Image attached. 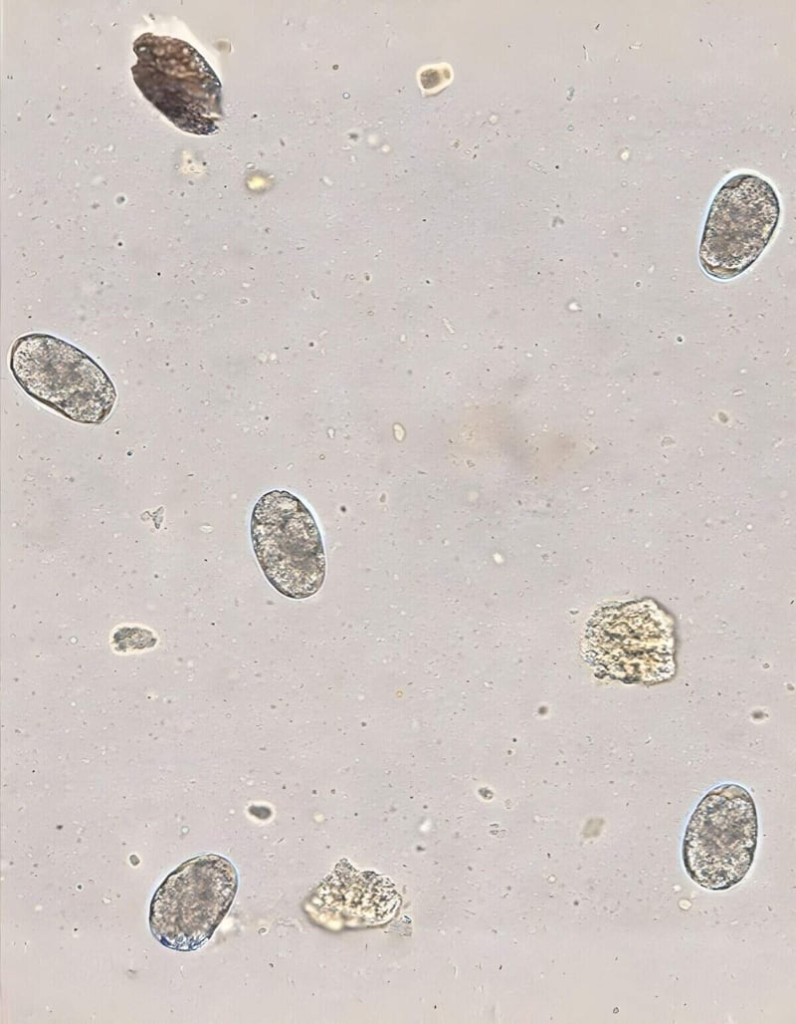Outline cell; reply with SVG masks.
Returning a JSON list of instances; mask_svg holds the SVG:
<instances>
[{
	"label": "cell",
	"mask_w": 796,
	"mask_h": 1024,
	"mask_svg": "<svg viewBox=\"0 0 796 1024\" xmlns=\"http://www.w3.org/2000/svg\"><path fill=\"white\" fill-rule=\"evenodd\" d=\"M9 366L28 395L70 420L101 424L112 412L117 394L109 376L64 340L44 333L21 336L12 345Z\"/></svg>",
	"instance_id": "3"
},
{
	"label": "cell",
	"mask_w": 796,
	"mask_h": 1024,
	"mask_svg": "<svg viewBox=\"0 0 796 1024\" xmlns=\"http://www.w3.org/2000/svg\"><path fill=\"white\" fill-rule=\"evenodd\" d=\"M780 215L773 187L753 174H737L710 206L699 248L702 269L729 280L746 271L771 240Z\"/></svg>",
	"instance_id": "7"
},
{
	"label": "cell",
	"mask_w": 796,
	"mask_h": 1024,
	"mask_svg": "<svg viewBox=\"0 0 796 1024\" xmlns=\"http://www.w3.org/2000/svg\"><path fill=\"white\" fill-rule=\"evenodd\" d=\"M237 887V871L223 856L203 854L183 862L153 895L149 909L152 935L169 949L197 950L227 914Z\"/></svg>",
	"instance_id": "5"
},
{
	"label": "cell",
	"mask_w": 796,
	"mask_h": 1024,
	"mask_svg": "<svg viewBox=\"0 0 796 1024\" xmlns=\"http://www.w3.org/2000/svg\"><path fill=\"white\" fill-rule=\"evenodd\" d=\"M758 818L750 793L722 784L699 802L685 829L682 859L689 877L712 891L730 889L750 870Z\"/></svg>",
	"instance_id": "4"
},
{
	"label": "cell",
	"mask_w": 796,
	"mask_h": 1024,
	"mask_svg": "<svg viewBox=\"0 0 796 1024\" xmlns=\"http://www.w3.org/2000/svg\"><path fill=\"white\" fill-rule=\"evenodd\" d=\"M131 67L143 96L177 128L211 135L223 119L221 83L203 56L189 43L152 33L133 43Z\"/></svg>",
	"instance_id": "2"
},
{
	"label": "cell",
	"mask_w": 796,
	"mask_h": 1024,
	"mask_svg": "<svg viewBox=\"0 0 796 1024\" xmlns=\"http://www.w3.org/2000/svg\"><path fill=\"white\" fill-rule=\"evenodd\" d=\"M251 540L269 583L291 599H305L324 582L326 560L316 521L293 494L267 492L254 506Z\"/></svg>",
	"instance_id": "6"
},
{
	"label": "cell",
	"mask_w": 796,
	"mask_h": 1024,
	"mask_svg": "<svg viewBox=\"0 0 796 1024\" xmlns=\"http://www.w3.org/2000/svg\"><path fill=\"white\" fill-rule=\"evenodd\" d=\"M674 620L652 599L608 605L589 620L583 639L586 661L598 673L624 683L653 685L676 673Z\"/></svg>",
	"instance_id": "1"
}]
</instances>
